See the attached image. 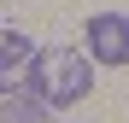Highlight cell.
<instances>
[{
  "label": "cell",
  "instance_id": "6da1fadb",
  "mask_svg": "<svg viewBox=\"0 0 129 123\" xmlns=\"http://www.w3.org/2000/svg\"><path fill=\"white\" fill-rule=\"evenodd\" d=\"M24 82H29V94L41 100V106H59L64 111V106H76V100L94 94V65L82 53H71V47H35Z\"/></svg>",
  "mask_w": 129,
  "mask_h": 123
},
{
  "label": "cell",
  "instance_id": "7a4b0ae2",
  "mask_svg": "<svg viewBox=\"0 0 129 123\" xmlns=\"http://www.w3.org/2000/svg\"><path fill=\"white\" fill-rule=\"evenodd\" d=\"M88 53H94V65H129V18L123 12L88 18Z\"/></svg>",
  "mask_w": 129,
  "mask_h": 123
},
{
  "label": "cell",
  "instance_id": "3957f363",
  "mask_svg": "<svg viewBox=\"0 0 129 123\" xmlns=\"http://www.w3.org/2000/svg\"><path fill=\"white\" fill-rule=\"evenodd\" d=\"M29 59H35V47H29V35H6L0 41V100L12 94V82H24V70H29Z\"/></svg>",
  "mask_w": 129,
  "mask_h": 123
},
{
  "label": "cell",
  "instance_id": "277c9868",
  "mask_svg": "<svg viewBox=\"0 0 129 123\" xmlns=\"http://www.w3.org/2000/svg\"><path fill=\"white\" fill-rule=\"evenodd\" d=\"M0 123H41V100H18V106H6Z\"/></svg>",
  "mask_w": 129,
  "mask_h": 123
}]
</instances>
